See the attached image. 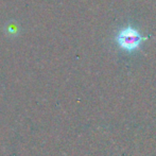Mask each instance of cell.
<instances>
[{
  "label": "cell",
  "instance_id": "obj_1",
  "mask_svg": "<svg viewBox=\"0 0 156 156\" xmlns=\"http://www.w3.org/2000/svg\"><path fill=\"white\" fill-rule=\"evenodd\" d=\"M147 37L141 36L138 30L132 27H126L122 29L116 36V41L119 47L126 51H133L139 48L141 41H146Z\"/></svg>",
  "mask_w": 156,
  "mask_h": 156
}]
</instances>
